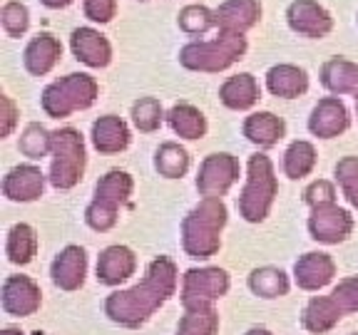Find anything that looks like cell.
<instances>
[{
	"label": "cell",
	"mask_w": 358,
	"mask_h": 335,
	"mask_svg": "<svg viewBox=\"0 0 358 335\" xmlns=\"http://www.w3.org/2000/svg\"><path fill=\"white\" fill-rule=\"evenodd\" d=\"M241 132L259 149H271L286 137V122L274 112H252L244 119Z\"/></svg>",
	"instance_id": "cell-24"
},
{
	"label": "cell",
	"mask_w": 358,
	"mask_h": 335,
	"mask_svg": "<svg viewBox=\"0 0 358 335\" xmlns=\"http://www.w3.org/2000/svg\"><path fill=\"white\" fill-rule=\"evenodd\" d=\"M192 167V156L179 142H162L155 151V169L164 179H182Z\"/></svg>",
	"instance_id": "cell-30"
},
{
	"label": "cell",
	"mask_w": 358,
	"mask_h": 335,
	"mask_svg": "<svg viewBox=\"0 0 358 335\" xmlns=\"http://www.w3.org/2000/svg\"><path fill=\"white\" fill-rule=\"evenodd\" d=\"M306 229L313 241L326 246L343 244L353 231V216L348 209L338 207V204H326V207L311 209L306 221Z\"/></svg>",
	"instance_id": "cell-10"
},
{
	"label": "cell",
	"mask_w": 358,
	"mask_h": 335,
	"mask_svg": "<svg viewBox=\"0 0 358 335\" xmlns=\"http://www.w3.org/2000/svg\"><path fill=\"white\" fill-rule=\"evenodd\" d=\"M246 285L252 290L257 298H264V301H276V298L289 296L291 290V281L289 276L276 266H259L254 268L249 278H246Z\"/></svg>",
	"instance_id": "cell-28"
},
{
	"label": "cell",
	"mask_w": 358,
	"mask_h": 335,
	"mask_svg": "<svg viewBox=\"0 0 358 335\" xmlns=\"http://www.w3.org/2000/svg\"><path fill=\"white\" fill-rule=\"evenodd\" d=\"M338 189L346 201L358 211V156H341L334 167Z\"/></svg>",
	"instance_id": "cell-36"
},
{
	"label": "cell",
	"mask_w": 358,
	"mask_h": 335,
	"mask_svg": "<svg viewBox=\"0 0 358 335\" xmlns=\"http://www.w3.org/2000/svg\"><path fill=\"white\" fill-rule=\"evenodd\" d=\"M229 211L222 199H201L182 218V248L194 261H209L222 248V231Z\"/></svg>",
	"instance_id": "cell-2"
},
{
	"label": "cell",
	"mask_w": 358,
	"mask_h": 335,
	"mask_svg": "<svg viewBox=\"0 0 358 335\" xmlns=\"http://www.w3.org/2000/svg\"><path fill=\"white\" fill-rule=\"evenodd\" d=\"M129 117H132V124L140 129L142 134H152L162 127L167 114H164L162 102L157 100V97H140V100L132 102Z\"/></svg>",
	"instance_id": "cell-33"
},
{
	"label": "cell",
	"mask_w": 358,
	"mask_h": 335,
	"mask_svg": "<svg viewBox=\"0 0 358 335\" xmlns=\"http://www.w3.org/2000/svg\"><path fill=\"white\" fill-rule=\"evenodd\" d=\"M306 127L319 140H334V137H341L351 127V114H348L341 97L331 95L313 105Z\"/></svg>",
	"instance_id": "cell-13"
},
{
	"label": "cell",
	"mask_w": 358,
	"mask_h": 335,
	"mask_svg": "<svg viewBox=\"0 0 358 335\" xmlns=\"http://www.w3.org/2000/svg\"><path fill=\"white\" fill-rule=\"evenodd\" d=\"M45 191V174L38 164H17L3 177V196L15 204L38 201Z\"/></svg>",
	"instance_id": "cell-15"
},
{
	"label": "cell",
	"mask_w": 358,
	"mask_h": 335,
	"mask_svg": "<svg viewBox=\"0 0 358 335\" xmlns=\"http://www.w3.org/2000/svg\"><path fill=\"white\" fill-rule=\"evenodd\" d=\"M356 22H358V15H356Z\"/></svg>",
	"instance_id": "cell-48"
},
{
	"label": "cell",
	"mask_w": 358,
	"mask_h": 335,
	"mask_svg": "<svg viewBox=\"0 0 358 335\" xmlns=\"http://www.w3.org/2000/svg\"><path fill=\"white\" fill-rule=\"evenodd\" d=\"M336 278V261L331 253L308 251L294 263V283L301 290H321Z\"/></svg>",
	"instance_id": "cell-17"
},
{
	"label": "cell",
	"mask_w": 358,
	"mask_h": 335,
	"mask_svg": "<svg viewBox=\"0 0 358 335\" xmlns=\"http://www.w3.org/2000/svg\"><path fill=\"white\" fill-rule=\"evenodd\" d=\"M356 117H358V97H356Z\"/></svg>",
	"instance_id": "cell-46"
},
{
	"label": "cell",
	"mask_w": 358,
	"mask_h": 335,
	"mask_svg": "<svg viewBox=\"0 0 358 335\" xmlns=\"http://www.w3.org/2000/svg\"><path fill=\"white\" fill-rule=\"evenodd\" d=\"M316 162H319L316 147L306 140H296L286 147L281 169H284V174L289 179H303L316 169Z\"/></svg>",
	"instance_id": "cell-31"
},
{
	"label": "cell",
	"mask_w": 358,
	"mask_h": 335,
	"mask_svg": "<svg viewBox=\"0 0 358 335\" xmlns=\"http://www.w3.org/2000/svg\"><path fill=\"white\" fill-rule=\"evenodd\" d=\"M0 335H25L20 328H13V325H8V328H3L0 330Z\"/></svg>",
	"instance_id": "cell-44"
},
{
	"label": "cell",
	"mask_w": 358,
	"mask_h": 335,
	"mask_svg": "<svg viewBox=\"0 0 358 335\" xmlns=\"http://www.w3.org/2000/svg\"><path fill=\"white\" fill-rule=\"evenodd\" d=\"M0 306L8 315H15V318L35 315L43 306V290H40L38 281L22 274L8 276L3 281V290H0Z\"/></svg>",
	"instance_id": "cell-11"
},
{
	"label": "cell",
	"mask_w": 358,
	"mask_h": 335,
	"mask_svg": "<svg viewBox=\"0 0 358 335\" xmlns=\"http://www.w3.org/2000/svg\"><path fill=\"white\" fill-rule=\"evenodd\" d=\"M217 330L219 313L214 308H204V311H185L174 335H217Z\"/></svg>",
	"instance_id": "cell-34"
},
{
	"label": "cell",
	"mask_w": 358,
	"mask_h": 335,
	"mask_svg": "<svg viewBox=\"0 0 358 335\" xmlns=\"http://www.w3.org/2000/svg\"><path fill=\"white\" fill-rule=\"evenodd\" d=\"M17 149L22 156H28L33 162H40L43 156H48L52 151V132L43 127L38 122H30L22 129L20 140H17Z\"/></svg>",
	"instance_id": "cell-32"
},
{
	"label": "cell",
	"mask_w": 358,
	"mask_h": 335,
	"mask_svg": "<svg viewBox=\"0 0 358 335\" xmlns=\"http://www.w3.org/2000/svg\"><path fill=\"white\" fill-rule=\"evenodd\" d=\"M83 13L87 20L107 25L117 15V0H83Z\"/></svg>",
	"instance_id": "cell-40"
},
{
	"label": "cell",
	"mask_w": 358,
	"mask_h": 335,
	"mask_svg": "<svg viewBox=\"0 0 358 335\" xmlns=\"http://www.w3.org/2000/svg\"><path fill=\"white\" fill-rule=\"evenodd\" d=\"M167 124L179 140L196 142L207 134V117L199 107L189 105V102H177L172 110L167 112Z\"/></svg>",
	"instance_id": "cell-27"
},
{
	"label": "cell",
	"mask_w": 358,
	"mask_h": 335,
	"mask_svg": "<svg viewBox=\"0 0 358 335\" xmlns=\"http://www.w3.org/2000/svg\"><path fill=\"white\" fill-rule=\"evenodd\" d=\"M303 204L308 209L326 207V204H336V186L329 179H316L303 189Z\"/></svg>",
	"instance_id": "cell-38"
},
{
	"label": "cell",
	"mask_w": 358,
	"mask_h": 335,
	"mask_svg": "<svg viewBox=\"0 0 358 335\" xmlns=\"http://www.w3.org/2000/svg\"><path fill=\"white\" fill-rule=\"evenodd\" d=\"M52 162H50V181L55 189L67 191L83 181L85 167H87V149H85V137L75 127H60L52 132Z\"/></svg>",
	"instance_id": "cell-7"
},
{
	"label": "cell",
	"mask_w": 358,
	"mask_h": 335,
	"mask_svg": "<svg viewBox=\"0 0 358 335\" xmlns=\"http://www.w3.org/2000/svg\"><path fill=\"white\" fill-rule=\"evenodd\" d=\"M276 196H279V179L274 172V162L264 151H257L246 162V181L239 199H236L239 216L246 223L266 221Z\"/></svg>",
	"instance_id": "cell-3"
},
{
	"label": "cell",
	"mask_w": 358,
	"mask_h": 335,
	"mask_svg": "<svg viewBox=\"0 0 358 335\" xmlns=\"http://www.w3.org/2000/svg\"><path fill=\"white\" fill-rule=\"evenodd\" d=\"M70 50H73L75 60H80L83 65L100 70L112 62V45L100 30L95 28H75L70 35Z\"/></svg>",
	"instance_id": "cell-18"
},
{
	"label": "cell",
	"mask_w": 358,
	"mask_h": 335,
	"mask_svg": "<svg viewBox=\"0 0 358 335\" xmlns=\"http://www.w3.org/2000/svg\"><path fill=\"white\" fill-rule=\"evenodd\" d=\"M90 140H92V147L100 154H120L132 142V132H129V124L122 117H117V114H102V117H97L92 122Z\"/></svg>",
	"instance_id": "cell-20"
},
{
	"label": "cell",
	"mask_w": 358,
	"mask_h": 335,
	"mask_svg": "<svg viewBox=\"0 0 358 335\" xmlns=\"http://www.w3.org/2000/svg\"><path fill=\"white\" fill-rule=\"evenodd\" d=\"M319 77L321 84L334 97H343V95L358 97V62H351L348 57L336 55L321 65Z\"/></svg>",
	"instance_id": "cell-21"
},
{
	"label": "cell",
	"mask_w": 358,
	"mask_h": 335,
	"mask_svg": "<svg viewBox=\"0 0 358 335\" xmlns=\"http://www.w3.org/2000/svg\"><path fill=\"white\" fill-rule=\"evenodd\" d=\"M231 288L229 274L219 266L189 268L182 276L179 285V301L185 311H204L214 308V303L222 301Z\"/></svg>",
	"instance_id": "cell-8"
},
{
	"label": "cell",
	"mask_w": 358,
	"mask_h": 335,
	"mask_svg": "<svg viewBox=\"0 0 358 335\" xmlns=\"http://www.w3.org/2000/svg\"><path fill=\"white\" fill-rule=\"evenodd\" d=\"M62 57V43L52 33H38L22 52V65L33 77H45Z\"/></svg>",
	"instance_id": "cell-19"
},
{
	"label": "cell",
	"mask_w": 358,
	"mask_h": 335,
	"mask_svg": "<svg viewBox=\"0 0 358 335\" xmlns=\"http://www.w3.org/2000/svg\"><path fill=\"white\" fill-rule=\"evenodd\" d=\"M6 256L15 266H28L38 256V231L30 223H15L8 231L6 239Z\"/></svg>",
	"instance_id": "cell-29"
},
{
	"label": "cell",
	"mask_w": 358,
	"mask_h": 335,
	"mask_svg": "<svg viewBox=\"0 0 358 335\" xmlns=\"http://www.w3.org/2000/svg\"><path fill=\"white\" fill-rule=\"evenodd\" d=\"M266 89L281 100H296L308 92V75L303 67L281 62L266 73Z\"/></svg>",
	"instance_id": "cell-26"
},
{
	"label": "cell",
	"mask_w": 358,
	"mask_h": 335,
	"mask_svg": "<svg viewBox=\"0 0 358 335\" xmlns=\"http://www.w3.org/2000/svg\"><path fill=\"white\" fill-rule=\"evenodd\" d=\"M286 22L296 35L321 40L334 30V17L316 0H294L286 8Z\"/></svg>",
	"instance_id": "cell-12"
},
{
	"label": "cell",
	"mask_w": 358,
	"mask_h": 335,
	"mask_svg": "<svg viewBox=\"0 0 358 335\" xmlns=\"http://www.w3.org/2000/svg\"><path fill=\"white\" fill-rule=\"evenodd\" d=\"M219 100L227 110L246 112L262 100V87L252 73H239L234 77L224 80L219 87Z\"/></svg>",
	"instance_id": "cell-23"
},
{
	"label": "cell",
	"mask_w": 358,
	"mask_h": 335,
	"mask_svg": "<svg viewBox=\"0 0 358 335\" xmlns=\"http://www.w3.org/2000/svg\"><path fill=\"white\" fill-rule=\"evenodd\" d=\"M45 8H50V10H60V8H67V6H73L75 0H40Z\"/></svg>",
	"instance_id": "cell-42"
},
{
	"label": "cell",
	"mask_w": 358,
	"mask_h": 335,
	"mask_svg": "<svg viewBox=\"0 0 358 335\" xmlns=\"http://www.w3.org/2000/svg\"><path fill=\"white\" fill-rule=\"evenodd\" d=\"M33 335H48V333H43V330H35V333Z\"/></svg>",
	"instance_id": "cell-45"
},
{
	"label": "cell",
	"mask_w": 358,
	"mask_h": 335,
	"mask_svg": "<svg viewBox=\"0 0 358 335\" xmlns=\"http://www.w3.org/2000/svg\"><path fill=\"white\" fill-rule=\"evenodd\" d=\"M239 159L229 151H214V154L204 156V162L199 164L194 184L201 199H222L229 194V189L239 181Z\"/></svg>",
	"instance_id": "cell-9"
},
{
	"label": "cell",
	"mask_w": 358,
	"mask_h": 335,
	"mask_svg": "<svg viewBox=\"0 0 358 335\" xmlns=\"http://www.w3.org/2000/svg\"><path fill=\"white\" fill-rule=\"evenodd\" d=\"M142 3H145V0H142Z\"/></svg>",
	"instance_id": "cell-49"
},
{
	"label": "cell",
	"mask_w": 358,
	"mask_h": 335,
	"mask_svg": "<svg viewBox=\"0 0 358 335\" xmlns=\"http://www.w3.org/2000/svg\"><path fill=\"white\" fill-rule=\"evenodd\" d=\"M50 278L55 288L65 293H75L85 285L87 278V251L83 246L70 244L65 246L50 263Z\"/></svg>",
	"instance_id": "cell-14"
},
{
	"label": "cell",
	"mask_w": 358,
	"mask_h": 335,
	"mask_svg": "<svg viewBox=\"0 0 358 335\" xmlns=\"http://www.w3.org/2000/svg\"><path fill=\"white\" fill-rule=\"evenodd\" d=\"M134 191V179L122 169H110L95 184V196L85 209V223L97 234L115 229L120 209L129 201Z\"/></svg>",
	"instance_id": "cell-5"
},
{
	"label": "cell",
	"mask_w": 358,
	"mask_h": 335,
	"mask_svg": "<svg viewBox=\"0 0 358 335\" xmlns=\"http://www.w3.org/2000/svg\"><path fill=\"white\" fill-rule=\"evenodd\" d=\"M246 38L241 33L219 30L212 40H192L179 50V65L192 73H224L246 55Z\"/></svg>",
	"instance_id": "cell-4"
},
{
	"label": "cell",
	"mask_w": 358,
	"mask_h": 335,
	"mask_svg": "<svg viewBox=\"0 0 358 335\" xmlns=\"http://www.w3.org/2000/svg\"><path fill=\"white\" fill-rule=\"evenodd\" d=\"M17 117H20V110H17V105L13 102V97H8V95L0 97V137H3V140L10 137L13 129L17 127Z\"/></svg>",
	"instance_id": "cell-41"
},
{
	"label": "cell",
	"mask_w": 358,
	"mask_h": 335,
	"mask_svg": "<svg viewBox=\"0 0 358 335\" xmlns=\"http://www.w3.org/2000/svg\"><path fill=\"white\" fill-rule=\"evenodd\" d=\"M244 335H274L268 328H264V325H257V328H249Z\"/></svg>",
	"instance_id": "cell-43"
},
{
	"label": "cell",
	"mask_w": 358,
	"mask_h": 335,
	"mask_svg": "<svg viewBox=\"0 0 358 335\" xmlns=\"http://www.w3.org/2000/svg\"><path fill=\"white\" fill-rule=\"evenodd\" d=\"M0 25L10 38H22L30 28L28 6H22L20 0H8L6 6L0 8Z\"/></svg>",
	"instance_id": "cell-37"
},
{
	"label": "cell",
	"mask_w": 358,
	"mask_h": 335,
	"mask_svg": "<svg viewBox=\"0 0 358 335\" xmlns=\"http://www.w3.org/2000/svg\"><path fill=\"white\" fill-rule=\"evenodd\" d=\"M177 285V263L169 256H157L150 261L140 283L105 298V315L122 328H140L174 296Z\"/></svg>",
	"instance_id": "cell-1"
},
{
	"label": "cell",
	"mask_w": 358,
	"mask_h": 335,
	"mask_svg": "<svg viewBox=\"0 0 358 335\" xmlns=\"http://www.w3.org/2000/svg\"><path fill=\"white\" fill-rule=\"evenodd\" d=\"M343 315H346V313L341 311V306L331 296H313L301 311V325L306 333L324 335V333H331L336 325L341 323Z\"/></svg>",
	"instance_id": "cell-25"
},
{
	"label": "cell",
	"mask_w": 358,
	"mask_h": 335,
	"mask_svg": "<svg viewBox=\"0 0 358 335\" xmlns=\"http://www.w3.org/2000/svg\"><path fill=\"white\" fill-rule=\"evenodd\" d=\"M348 335H358V333H348Z\"/></svg>",
	"instance_id": "cell-47"
},
{
	"label": "cell",
	"mask_w": 358,
	"mask_h": 335,
	"mask_svg": "<svg viewBox=\"0 0 358 335\" xmlns=\"http://www.w3.org/2000/svg\"><path fill=\"white\" fill-rule=\"evenodd\" d=\"M100 97V84L87 73H70L43 89L40 105L52 119H65L75 112H85Z\"/></svg>",
	"instance_id": "cell-6"
},
{
	"label": "cell",
	"mask_w": 358,
	"mask_h": 335,
	"mask_svg": "<svg viewBox=\"0 0 358 335\" xmlns=\"http://www.w3.org/2000/svg\"><path fill=\"white\" fill-rule=\"evenodd\" d=\"M331 298L341 306L343 313H358V276L338 281L331 290Z\"/></svg>",
	"instance_id": "cell-39"
},
{
	"label": "cell",
	"mask_w": 358,
	"mask_h": 335,
	"mask_svg": "<svg viewBox=\"0 0 358 335\" xmlns=\"http://www.w3.org/2000/svg\"><path fill=\"white\" fill-rule=\"evenodd\" d=\"M134 271H137V256L124 244L107 246V248L100 251V256H97V281L102 285L115 288V285L132 278Z\"/></svg>",
	"instance_id": "cell-16"
},
{
	"label": "cell",
	"mask_w": 358,
	"mask_h": 335,
	"mask_svg": "<svg viewBox=\"0 0 358 335\" xmlns=\"http://www.w3.org/2000/svg\"><path fill=\"white\" fill-rule=\"evenodd\" d=\"M214 13H217L219 30L244 35L262 20V3L259 0H224Z\"/></svg>",
	"instance_id": "cell-22"
},
{
	"label": "cell",
	"mask_w": 358,
	"mask_h": 335,
	"mask_svg": "<svg viewBox=\"0 0 358 335\" xmlns=\"http://www.w3.org/2000/svg\"><path fill=\"white\" fill-rule=\"evenodd\" d=\"M177 25L187 35H204L212 28H217V13L207 6H187L179 10Z\"/></svg>",
	"instance_id": "cell-35"
}]
</instances>
